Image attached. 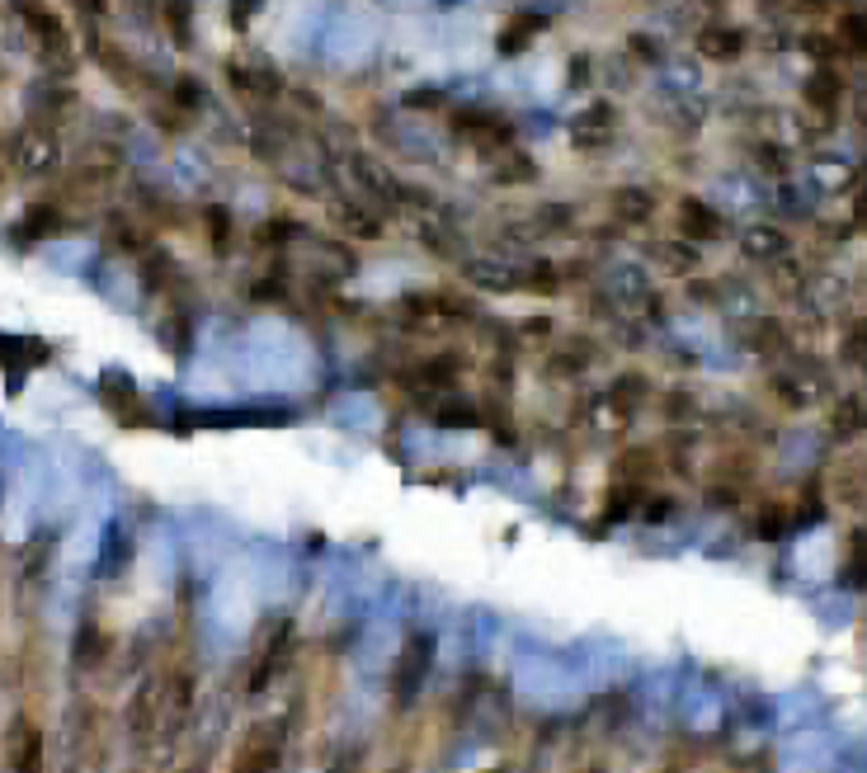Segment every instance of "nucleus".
I'll return each mask as SVG.
<instances>
[{
	"instance_id": "8",
	"label": "nucleus",
	"mask_w": 867,
	"mask_h": 773,
	"mask_svg": "<svg viewBox=\"0 0 867 773\" xmlns=\"http://www.w3.org/2000/svg\"><path fill=\"white\" fill-rule=\"evenodd\" d=\"M20 740H24V750H20V760H14V769H20V773H38V736L24 726Z\"/></svg>"
},
{
	"instance_id": "4",
	"label": "nucleus",
	"mask_w": 867,
	"mask_h": 773,
	"mask_svg": "<svg viewBox=\"0 0 867 773\" xmlns=\"http://www.w3.org/2000/svg\"><path fill=\"white\" fill-rule=\"evenodd\" d=\"M679 222H684V231H689V236H716V231H722V217H716L712 207H702L698 199H689L679 207Z\"/></svg>"
},
{
	"instance_id": "6",
	"label": "nucleus",
	"mask_w": 867,
	"mask_h": 773,
	"mask_svg": "<svg viewBox=\"0 0 867 773\" xmlns=\"http://www.w3.org/2000/svg\"><path fill=\"white\" fill-rule=\"evenodd\" d=\"M543 24H547L543 14H523V20H514V28H504V34H500L504 52H519V43L528 38V34H537V28H543Z\"/></svg>"
},
{
	"instance_id": "5",
	"label": "nucleus",
	"mask_w": 867,
	"mask_h": 773,
	"mask_svg": "<svg viewBox=\"0 0 867 773\" xmlns=\"http://www.w3.org/2000/svg\"><path fill=\"white\" fill-rule=\"evenodd\" d=\"M840 38L848 43V52H867V10H844L840 14Z\"/></svg>"
},
{
	"instance_id": "7",
	"label": "nucleus",
	"mask_w": 867,
	"mask_h": 773,
	"mask_svg": "<svg viewBox=\"0 0 867 773\" xmlns=\"http://www.w3.org/2000/svg\"><path fill=\"white\" fill-rule=\"evenodd\" d=\"M863 425H867V406H863V401H848V406L834 411V435H858Z\"/></svg>"
},
{
	"instance_id": "3",
	"label": "nucleus",
	"mask_w": 867,
	"mask_h": 773,
	"mask_svg": "<svg viewBox=\"0 0 867 773\" xmlns=\"http://www.w3.org/2000/svg\"><path fill=\"white\" fill-rule=\"evenodd\" d=\"M698 48L708 52V57H716V62H731V57H740L745 34H740V28H702Z\"/></svg>"
},
{
	"instance_id": "9",
	"label": "nucleus",
	"mask_w": 867,
	"mask_h": 773,
	"mask_svg": "<svg viewBox=\"0 0 867 773\" xmlns=\"http://www.w3.org/2000/svg\"><path fill=\"white\" fill-rule=\"evenodd\" d=\"M490 773H510V769H490Z\"/></svg>"
},
{
	"instance_id": "1",
	"label": "nucleus",
	"mask_w": 867,
	"mask_h": 773,
	"mask_svg": "<svg viewBox=\"0 0 867 773\" xmlns=\"http://www.w3.org/2000/svg\"><path fill=\"white\" fill-rule=\"evenodd\" d=\"M429 637H411L406 642V651L396 656V675H392V683H396V703H411L415 698V689L425 683V670H429Z\"/></svg>"
},
{
	"instance_id": "2",
	"label": "nucleus",
	"mask_w": 867,
	"mask_h": 773,
	"mask_svg": "<svg viewBox=\"0 0 867 773\" xmlns=\"http://www.w3.org/2000/svg\"><path fill=\"white\" fill-rule=\"evenodd\" d=\"M840 95H844V81L834 76L830 67L811 71V81H806V99H811L820 114H834V109H840Z\"/></svg>"
}]
</instances>
